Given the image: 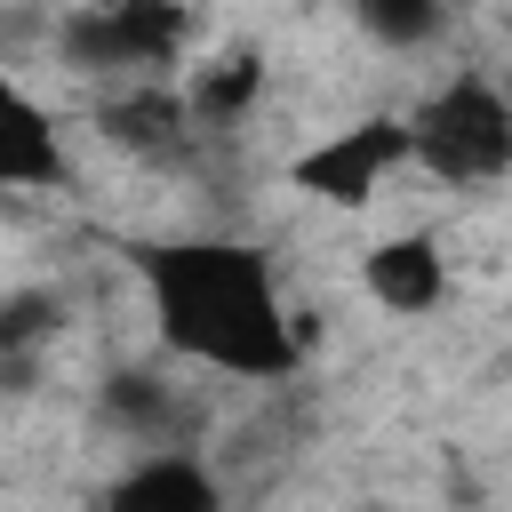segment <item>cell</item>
I'll return each mask as SVG.
<instances>
[{"label": "cell", "mask_w": 512, "mask_h": 512, "mask_svg": "<svg viewBox=\"0 0 512 512\" xmlns=\"http://www.w3.org/2000/svg\"><path fill=\"white\" fill-rule=\"evenodd\" d=\"M400 168H408V120L368 112V120L320 136L312 152H296L288 176H296V192H312V200H328V208H376Z\"/></svg>", "instance_id": "obj_4"}, {"label": "cell", "mask_w": 512, "mask_h": 512, "mask_svg": "<svg viewBox=\"0 0 512 512\" xmlns=\"http://www.w3.org/2000/svg\"><path fill=\"white\" fill-rule=\"evenodd\" d=\"M192 40V8L184 0H96L64 24V56L80 72H120V80H152L160 64H176Z\"/></svg>", "instance_id": "obj_3"}, {"label": "cell", "mask_w": 512, "mask_h": 512, "mask_svg": "<svg viewBox=\"0 0 512 512\" xmlns=\"http://www.w3.org/2000/svg\"><path fill=\"white\" fill-rule=\"evenodd\" d=\"M360 288L368 304H384L392 320H424L448 304V248L432 232H384L368 256H360Z\"/></svg>", "instance_id": "obj_5"}, {"label": "cell", "mask_w": 512, "mask_h": 512, "mask_svg": "<svg viewBox=\"0 0 512 512\" xmlns=\"http://www.w3.org/2000/svg\"><path fill=\"white\" fill-rule=\"evenodd\" d=\"M104 512H224V480L192 448H152L104 488Z\"/></svg>", "instance_id": "obj_6"}, {"label": "cell", "mask_w": 512, "mask_h": 512, "mask_svg": "<svg viewBox=\"0 0 512 512\" xmlns=\"http://www.w3.org/2000/svg\"><path fill=\"white\" fill-rule=\"evenodd\" d=\"M408 168H424L432 184L480 192L512 168V96L488 88L480 72L448 80L424 96V112H408Z\"/></svg>", "instance_id": "obj_2"}, {"label": "cell", "mask_w": 512, "mask_h": 512, "mask_svg": "<svg viewBox=\"0 0 512 512\" xmlns=\"http://www.w3.org/2000/svg\"><path fill=\"white\" fill-rule=\"evenodd\" d=\"M352 16L376 48H424V40H440L448 0H352Z\"/></svg>", "instance_id": "obj_7"}, {"label": "cell", "mask_w": 512, "mask_h": 512, "mask_svg": "<svg viewBox=\"0 0 512 512\" xmlns=\"http://www.w3.org/2000/svg\"><path fill=\"white\" fill-rule=\"evenodd\" d=\"M144 272V304H152V336L224 376V384H288L304 368V328L272 280V256L248 240H152L136 256Z\"/></svg>", "instance_id": "obj_1"}]
</instances>
